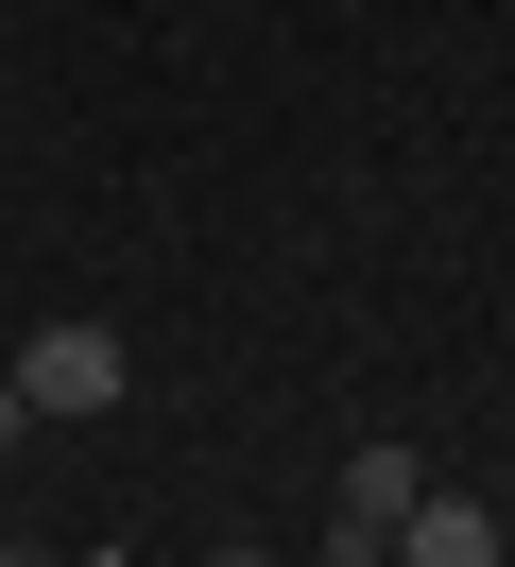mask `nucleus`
Returning <instances> with one entry per match:
<instances>
[{"instance_id": "obj_3", "label": "nucleus", "mask_w": 515, "mask_h": 567, "mask_svg": "<svg viewBox=\"0 0 515 567\" xmlns=\"http://www.w3.org/2000/svg\"><path fill=\"white\" fill-rule=\"evenodd\" d=\"M18 430H34V413H18V361H0V447H18Z\"/></svg>"}, {"instance_id": "obj_5", "label": "nucleus", "mask_w": 515, "mask_h": 567, "mask_svg": "<svg viewBox=\"0 0 515 567\" xmlns=\"http://www.w3.org/2000/svg\"><path fill=\"white\" fill-rule=\"evenodd\" d=\"M206 567H275V550H206Z\"/></svg>"}, {"instance_id": "obj_4", "label": "nucleus", "mask_w": 515, "mask_h": 567, "mask_svg": "<svg viewBox=\"0 0 515 567\" xmlns=\"http://www.w3.org/2000/svg\"><path fill=\"white\" fill-rule=\"evenodd\" d=\"M0 567H52V550H18V533H0Z\"/></svg>"}, {"instance_id": "obj_1", "label": "nucleus", "mask_w": 515, "mask_h": 567, "mask_svg": "<svg viewBox=\"0 0 515 567\" xmlns=\"http://www.w3.org/2000/svg\"><path fill=\"white\" fill-rule=\"evenodd\" d=\"M121 395H137V344H121V327L52 310V327L18 344V413H121Z\"/></svg>"}, {"instance_id": "obj_2", "label": "nucleus", "mask_w": 515, "mask_h": 567, "mask_svg": "<svg viewBox=\"0 0 515 567\" xmlns=\"http://www.w3.org/2000/svg\"><path fill=\"white\" fill-rule=\"evenodd\" d=\"M498 550H515V533L481 516V498H446V482H430V498L395 516V550H378V567H498Z\"/></svg>"}]
</instances>
